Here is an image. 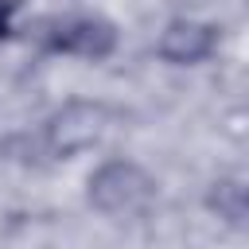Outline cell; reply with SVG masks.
Returning <instances> with one entry per match:
<instances>
[{
	"label": "cell",
	"mask_w": 249,
	"mask_h": 249,
	"mask_svg": "<svg viewBox=\"0 0 249 249\" xmlns=\"http://www.w3.org/2000/svg\"><path fill=\"white\" fill-rule=\"evenodd\" d=\"M89 198L109 214H132L152 198V179L136 163H105L89 179Z\"/></svg>",
	"instance_id": "6da1fadb"
},
{
	"label": "cell",
	"mask_w": 249,
	"mask_h": 249,
	"mask_svg": "<svg viewBox=\"0 0 249 249\" xmlns=\"http://www.w3.org/2000/svg\"><path fill=\"white\" fill-rule=\"evenodd\" d=\"M101 128H105V109L78 101V105H66V109L47 124V140H51L54 152L70 156V152L89 148V144L101 136Z\"/></svg>",
	"instance_id": "7a4b0ae2"
},
{
	"label": "cell",
	"mask_w": 249,
	"mask_h": 249,
	"mask_svg": "<svg viewBox=\"0 0 249 249\" xmlns=\"http://www.w3.org/2000/svg\"><path fill=\"white\" fill-rule=\"evenodd\" d=\"M210 47H214V27L195 19H175L160 35V54L167 62H198L210 54Z\"/></svg>",
	"instance_id": "277c9868"
},
{
	"label": "cell",
	"mask_w": 249,
	"mask_h": 249,
	"mask_svg": "<svg viewBox=\"0 0 249 249\" xmlns=\"http://www.w3.org/2000/svg\"><path fill=\"white\" fill-rule=\"evenodd\" d=\"M12 16H16V0H0V35H8Z\"/></svg>",
	"instance_id": "5b68a950"
},
{
	"label": "cell",
	"mask_w": 249,
	"mask_h": 249,
	"mask_svg": "<svg viewBox=\"0 0 249 249\" xmlns=\"http://www.w3.org/2000/svg\"><path fill=\"white\" fill-rule=\"evenodd\" d=\"M113 23L97 19V16H78V19H66L51 31V51H62V54H82V58H101L113 51Z\"/></svg>",
	"instance_id": "3957f363"
}]
</instances>
